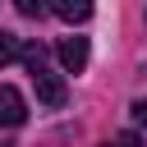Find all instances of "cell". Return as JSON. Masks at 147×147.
I'll use <instances>...</instances> for the list:
<instances>
[{
	"label": "cell",
	"instance_id": "6da1fadb",
	"mask_svg": "<svg viewBox=\"0 0 147 147\" xmlns=\"http://www.w3.org/2000/svg\"><path fill=\"white\" fill-rule=\"evenodd\" d=\"M23 64H28V74H32L37 101H41V106H51V110H60V106L69 101V87H64V78H60V74L46 64V51H41V41L23 46Z\"/></svg>",
	"mask_w": 147,
	"mask_h": 147
},
{
	"label": "cell",
	"instance_id": "7a4b0ae2",
	"mask_svg": "<svg viewBox=\"0 0 147 147\" xmlns=\"http://www.w3.org/2000/svg\"><path fill=\"white\" fill-rule=\"evenodd\" d=\"M28 119V101L18 87H0V129H18Z\"/></svg>",
	"mask_w": 147,
	"mask_h": 147
},
{
	"label": "cell",
	"instance_id": "3957f363",
	"mask_svg": "<svg viewBox=\"0 0 147 147\" xmlns=\"http://www.w3.org/2000/svg\"><path fill=\"white\" fill-rule=\"evenodd\" d=\"M55 55H60V64H64L69 74H83V69H87V37H64V41L55 46Z\"/></svg>",
	"mask_w": 147,
	"mask_h": 147
},
{
	"label": "cell",
	"instance_id": "277c9868",
	"mask_svg": "<svg viewBox=\"0 0 147 147\" xmlns=\"http://www.w3.org/2000/svg\"><path fill=\"white\" fill-rule=\"evenodd\" d=\"M51 14L64 23H87L92 18V0H51Z\"/></svg>",
	"mask_w": 147,
	"mask_h": 147
},
{
	"label": "cell",
	"instance_id": "5b68a950",
	"mask_svg": "<svg viewBox=\"0 0 147 147\" xmlns=\"http://www.w3.org/2000/svg\"><path fill=\"white\" fill-rule=\"evenodd\" d=\"M18 55H23V41H18L14 32H5V28H0V69H5V64H14Z\"/></svg>",
	"mask_w": 147,
	"mask_h": 147
},
{
	"label": "cell",
	"instance_id": "8992f818",
	"mask_svg": "<svg viewBox=\"0 0 147 147\" xmlns=\"http://www.w3.org/2000/svg\"><path fill=\"white\" fill-rule=\"evenodd\" d=\"M14 5H18V14H23V18H41V14L51 9V0H14Z\"/></svg>",
	"mask_w": 147,
	"mask_h": 147
},
{
	"label": "cell",
	"instance_id": "52a82bcc",
	"mask_svg": "<svg viewBox=\"0 0 147 147\" xmlns=\"http://www.w3.org/2000/svg\"><path fill=\"white\" fill-rule=\"evenodd\" d=\"M133 119L147 129V96H138V101H133Z\"/></svg>",
	"mask_w": 147,
	"mask_h": 147
},
{
	"label": "cell",
	"instance_id": "ba28073f",
	"mask_svg": "<svg viewBox=\"0 0 147 147\" xmlns=\"http://www.w3.org/2000/svg\"><path fill=\"white\" fill-rule=\"evenodd\" d=\"M110 147H142V142H138V133H119V138H115Z\"/></svg>",
	"mask_w": 147,
	"mask_h": 147
}]
</instances>
